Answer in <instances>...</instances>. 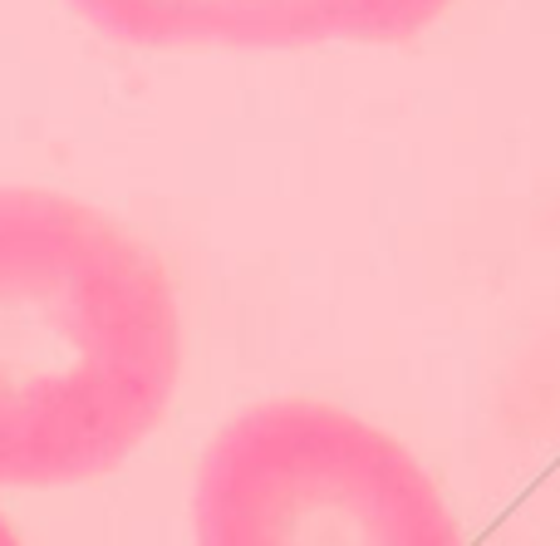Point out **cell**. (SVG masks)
Returning a JSON list of instances; mask_svg holds the SVG:
<instances>
[{
  "mask_svg": "<svg viewBox=\"0 0 560 546\" xmlns=\"http://www.w3.org/2000/svg\"><path fill=\"white\" fill-rule=\"evenodd\" d=\"M133 49H315L329 39L404 45L453 0H65Z\"/></svg>",
  "mask_w": 560,
  "mask_h": 546,
  "instance_id": "3957f363",
  "label": "cell"
},
{
  "mask_svg": "<svg viewBox=\"0 0 560 546\" xmlns=\"http://www.w3.org/2000/svg\"><path fill=\"white\" fill-rule=\"evenodd\" d=\"M177 374L183 311L153 246L79 197L0 187V488L114 473Z\"/></svg>",
  "mask_w": 560,
  "mask_h": 546,
  "instance_id": "6da1fadb",
  "label": "cell"
},
{
  "mask_svg": "<svg viewBox=\"0 0 560 546\" xmlns=\"http://www.w3.org/2000/svg\"><path fill=\"white\" fill-rule=\"evenodd\" d=\"M0 546H20V537L10 532V522H5V512H0Z\"/></svg>",
  "mask_w": 560,
  "mask_h": 546,
  "instance_id": "277c9868",
  "label": "cell"
},
{
  "mask_svg": "<svg viewBox=\"0 0 560 546\" xmlns=\"http://www.w3.org/2000/svg\"><path fill=\"white\" fill-rule=\"evenodd\" d=\"M197 546H463L447 502L384 429L315 399L236 414L197 463Z\"/></svg>",
  "mask_w": 560,
  "mask_h": 546,
  "instance_id": "7a4b0ae2",
  "label": "cell"
}]
</instances>
